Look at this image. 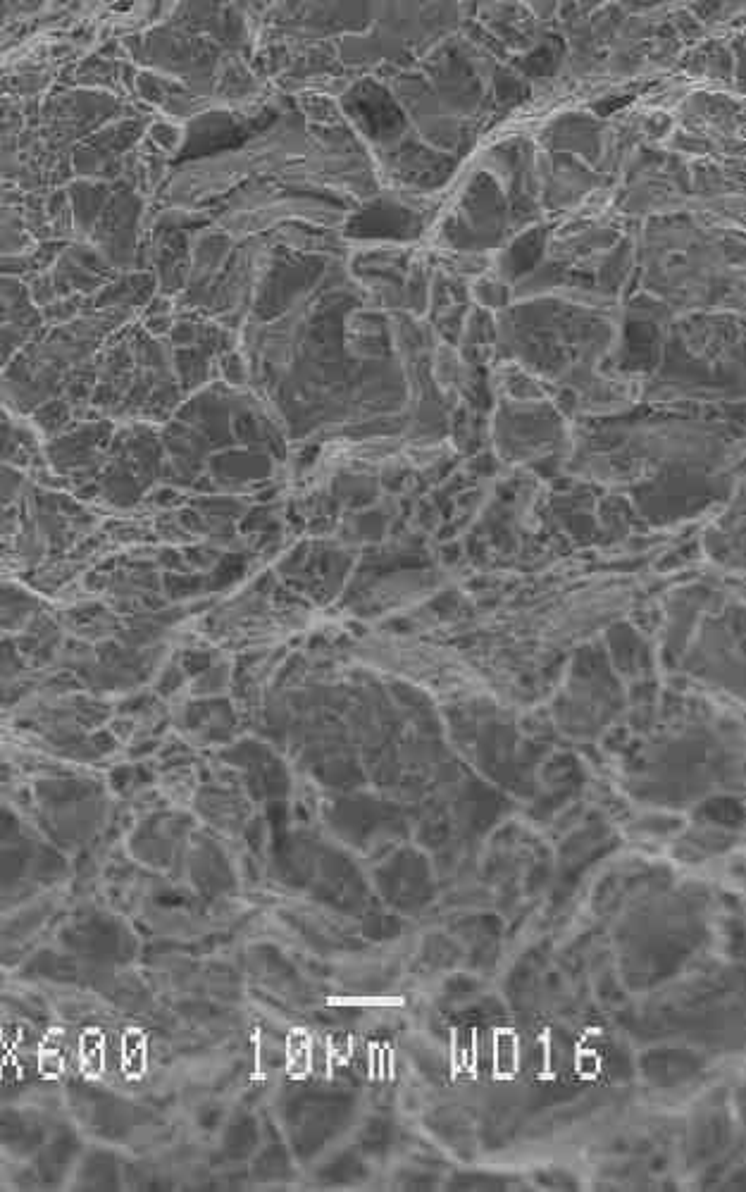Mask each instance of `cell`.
<instances>
[{
	"mask_svg": "<svg viewBox=\"0 0 746 1192\" xmlns=\"http://www.w3.org/2000/svg\"><path fill=\"white\" fill-rule=\"evenodd\" d=\"M494 1061H496V1071H499L501 1076H508V1073H513L515 1066H518V1042H515L511 1033L496 1035Z\"/></svg>",
	"mask_w": 746,
	"mask_h": 1192,
	"instance_id": "cell-1",
	"label": "cell"
}]
</instances>
